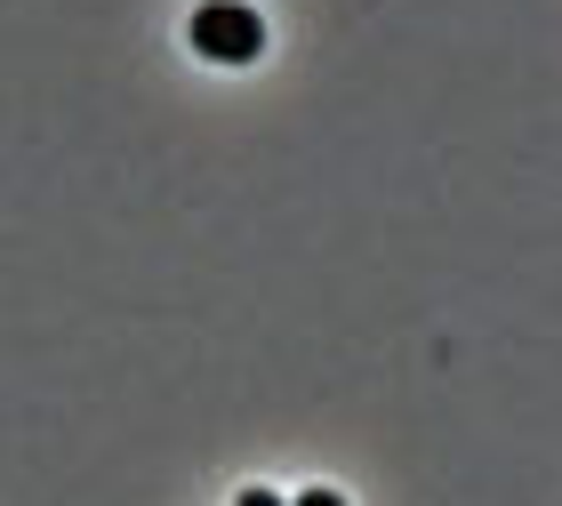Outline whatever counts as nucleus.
I'll list each match as a JSON object with an SVG mask.
<instances>
[{"label":"nucleus","mask_w":562,"mask_h":506,"mask_svg":"<svg viewBox=\"0 0 562 506\" xmlns=\"http://www.w3.org/2000/svg\"><path fill=\"white\" fill-rule=\"evenodd\" d=\"M290 506H346L338 491H305V498H290Z\"/></svg>","instance_id":"obj_3"},{"label":"nucleus","mask_w":562,"mask_h":506,"mask_svg":"<svg viewBox=\"0 0 562 506\" xmlns=\"http://www.w3.org/2000/svg\"><path fill=\"white\" fill-rule=\"evenodd\" d=\"M234 506H290V498H273V491H258V483H249V491H241Z\"/></svg>","instance_id":"obj_2"},{"label":"nucleus","mask_w":562,"mask_h":506,"mask_svg":"<svg viewBox=\"0 0 562 506\" xmlns=\"http://www.w3.org/2000/svg\"><path fill=\"white\" fill-rule=\"evenodd\" d=\"M186 33L210 65H249L266 48V24H258V9H241V0H201Z\"/></svg>","instance_id":"obj_1"}]
</instances>
